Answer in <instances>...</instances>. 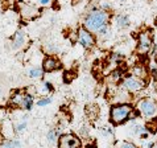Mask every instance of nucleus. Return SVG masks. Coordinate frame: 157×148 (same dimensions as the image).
I'll return each mask as SVG.
<instances>
[{"label": "nucleus", "instance_id": "19", "mask_svg": "<svg viewBox=\"0 0 157 148\" xmlns=\"http://www.w3.org/2000/svg\"><path fill=\"white\" fill-rule=\"evenodd\" d=\"M27 128H28V115H23L20 118V120L13 123L15 134H23L27 131Z\"/></svg>", "mask_w": 157, "mask_h": 148}, {"label": "nucleus", "instance_id": "28", "mask_svg": "<svg viewBox=\"0 0 157 148\" xmlns=\"http://www.w3.org/2000/svg\"><path fill=\"white\" fill-rule=\"evenodd\" d=\"M4 94H6V89H4L3 86L0 85V102L3 101V98H4Z\"/></svg>", "mask_w": 157, "mask_h": 148}, {"label": "nucleus", "instance_id": "8", "mask_svg": "<svg viewBox=\"0 0 157 148\" xmlns=\"http://www.w3.org/2000/svg\"><path fill=\"white\" fill-rule=\"evenodd\" d=\"M28 42H29V37H28L27 30L20 28L12 34L11 41H10V46H11L12 50L16 52V50L24 49V48L28 45Z\"/></svg>", "mask_w": 157, "mask_h": 148}, {"label": "nucleus", "instance_id": "14", "mask_svg": "<svg viewBox=\"0 0 157 148\" xmlns=\"http://www.w3.org/2000/svg\"><path fill=\"white\" fill-rule=\"evenodd\" d=\"M37 94H40L41 97H49L54 93V85L52 84L50 81H41V84L37 86V88H34Z\"/></svg>", "mask_w": 157, "mask_h": 148}, {"label": "nucleus", "instance_id": "23", "mask_svg": "<svg viewBox=\"0 0 157 148\" xmlns=\"http://www.w3.org/2000/svg\"><path fill=\"white\" fill-rule=\"evenodd\" d=\"M121 61H123V54L119 53V52H112L108 57V62L112 65H119Z\"/></svg>", "mask_w": 157, "mask_h": 148}, {"label": "nucleus", "instance_id": "22", "mask_svg": "<svg viewBox=\"0 0 157 148\" xmlns=\"http://www.w3.org/2000/svg\"><path fill=\"white\" fill-rule=\"evenodd\" d=\"M53 103V97H40L36 101V106L37 107H46V106H50Z\"/></svg>", "mask_w": 157, "mask_h": 148}, {"label": "nucleus", "instance_id": "12", "mask_svg": "<svg viewBox=\"0 0 157 148\" xmlns=\"http://www.w3.org/2000/svg\"><path fill=\"white\" fill-rule=\"evenodd\" d=\"M25 74H27V77L32 81H41V80H44V77H45L46 73L44 72L41 65H33V66L27 69Z\"/></svg>", "mask_w": 157, "mask_h": 148}, {"label": "nucleus", "instance_id": "24", "mask_svg": "<svg viewBox=\"0 0 157 148\" xmlns=\"http://www.w3.org/2000/svg\"><path fill=\"white\" fill-rule=\"evenodd\" d=\"M148 68H149V74L155 80H157V58L156 57H151Z\"/></svg>", "mask_w": 157, "mask_h": 148}, {"label": "nucleus", "instance_id": "20", "mask_svg": "<svg viewBox=\"0 0 157 148\" xmlns=\"http://www.w3.org/2000/svg\"><path fill=\"white\" fill-rule=\"evenodd\" d=\"M21 147H23V143L17 138L4 139L2 142V148H21Z\"/></svg>", "mask_w": 157, "mask_h": 148}, {"label": "nucleus", "instance_id": "7", "mask_svg": "<svg viewBox=\"0 0 157 148\" xmlns=\"http://www.w3.org/2000/svg\"><path fill=\"white\" fill-rule=\"evenodd\" d=\"M78 30V37H77V42L79 44L83 49L86 50H91L93 48L97 45V36L94 33H91L90 30H87L83 27H79L77 29Z\"/></svg>", "mask_w": 157, "mask_h": 148}, {"label": "nucleus", "instance_id": "1", "mask_svg": "<svg viewBox=\"0 0 157 148\" xmlns=\"http://www.w3.org/2000/svg\"><path fill=\"white\" fill-rule=\"evenodd\" d=\"M110 20H111L110 12L102 10L99 6H94L86 12L83 21H82V27L90 30L91 33L97 34L102 28L110 25Z\"/></svg>", "mask_w": 157, "mask_h": 148}, {"label": "nucleus", "instance_id": "29", "mask_svg": "<svg viewBox=\"0 0 157 148\" xmlns=\"http://www.w3.org/2000/svg\"><path fill=\"white\" fill-rule=\"evenodd\" d=\"M152 148H157V143H155V144H153V147H152Z\"/></svg>", "mask_w": 157, "mask_h": 148}, {"label": "nucleus", "instance_id": "11", "mask_svg": "<svg viewBox=\"0 0 157 148\" xmlns=\"http://www.w3.org/2000/svg\"><path fill=\"white\" fill-rule=\"evenodd\" d=\"M112 95V104H117V103H132V95H131L127 90H124L121 86L116 89V91L111 94Z\"/></svg>", "mask_w": 157, "mask_h": 148}, {"label": "nucleus", "instance_id": "26", "mask_svg": "<svg viewBox=\"0 0 157 148\" xmlns=\"http://www.w3.org/2000/svg\"><path fill=\"white\" fill-rule=\"evenodd\" d=\"M54 0H36V4L38 7H42V8H49L53 6Z\"/></svg>", "mask_w": 157, "mask_h": 148}, {"label": "nucleus", "instance_id": "4", "mask_svg": "<svg viewBox=\"0 0 157 148\" xmlns=\"http://www.w3.org/2000/svg\"><path fill=\"white\" fill-rule=\"evenodd\" d=\"M120 86L124 90H127L129 94H136L147 88V81L143 80V78L135 77L132 74H127V76L123 77V80L120 82Z\"/></svg>", "mask_w": 157, "mask_h": 148}, {"label": "nucleus", "instance_id": "15", "mask_svg": "<svg viewBox=\"0 0 157 148\" xmlns=\"http://www.w3.org/2000/svg\"><path fill=\"white\" fill-rule=\"evenodd\" d=\"M24 94L25 90H15L13 93L10 95V99H8V103L11 104L12 107L15 108H21V104H23V99H24Z\"/></svg>", "mask_w": 157, "mask_h": 148}, {"label": "nucleus", "instance_id": "13", "mask_svg": "<svg viewBox=\"0 0 157 148\" xmlns=\"http://www.w3.org/2000/svg\"><path fill=\"white\" fill-rule=\"evenodd\" d=\"M112 21H114L116 29H119V30L128 29L131 27V17L125 14H117L114 19H112Z\"/></svg>", "mask_w": 157, "mask_h": 148}, {"label": "nucleus", "instance_id": "18", "mask_svg": "<svg viewBox=\"0 0 157 148\" xmlns=\"http://www.w3.org/2000/svg\"><path fill=\"white\" fill-rule=\"evenodd\" d=\"M34 104H36V97H34V94H32V93H29V91L25 90L21 108H23L24 111H32Z\"/></svg>", "mask_w": 157, "mask_h": 148}, {"label": "nucleus", "instance_id": "6", "mask_svg": "<svg viewBox=\"0 0 157 148\" xmlns=\"http://www.w3.org/2000/svg\"><path fill=\"white\" fill-rule=\"evenodd\" d=\"M17 8H19L20 17L25 21L36 20L37 17L41 15L40 7L36 6V4H33V3H29V2H19Z\"/></svg>", "mask_w": 157, "mask_h": 148}, {"label": "nucleus", "instance_id": "21", "mask_svg": "<svg viewBox=\"0 0 157 148\" xmlns=\"http://www.w3.org/2000/svg\"><path fill=\"white\" fill-rule=\"evenodd\" d=\"M45 50H46V53L48 54H57L59 53V50H61V48L59 45L57 44V42H48V44L45 45Z\"/></svg>", "mask_w": 157, "mask_h": 148}, {"label": "nucleus", "instance_id": "2", "mask_svg": "<svg viewBox=\"0 0 157 148\" xmlns=\"http://www.w3.org/2000/svg\"><path fill=\"white\" fill-rule=\"evenodd\" d=\"M135 110L132 103H117L110 107V122L114 126H120L127 123L131 118V114Z\"/></svg>", "mask_w": 157, "mask_h": 148}, {"label": "nucleus", "instance_id": "5", "mask_svg": "<svg viewBox=\"0 0 157 148\" xmlns=\"http://www.w3.org/2000/svg\"><path fill=\"white\" fill-rule=\"evenodd\" d=\"M153 45H155L153 33L151 30H141V32H139L137 40H136V50L139 54L144 56L149 53Z\"/></svg>", "mask_w": 157, "mask_h": 148}, {"label": "nucleus", "instance_id": "9", "mask_svg": "<svg viewBox=\"0 0 157 148\" xmlns=\"http://www.w3.org/2000/svg\"><path fill=\"white\" fill-rule=\"evenodd\" d=\"M41 66L45 73H54L62 69V62L58 57L53 54H46L41 61Z\"/></svg>", "mask_w": 157, "mask_h": 148}, {"label": "nucleus", "instance_id": "25", "mask_svg": "<svg viewBox=\"0 0 157 148\" xmlns=\"http://www.w3.org/2000/svg\"><path fill=\"white\" fill-rule=\"evenodd\" d=\"M115 148H139L133 142L129 140H117L115 143Z\"/></svg>", "mask_w": 157, "mask_h": 148}, {"label": "nucleus", "instance_id": "3", "mask_svg": "<svg viewBox=\"0 0 157 148\" xmlns=\"http://www.w3.org/2000/svg\"><path fill=\"white\" fill-rule=\"evenodd\" d=\"M135 108L147 122H157V101L152 97L139 98Z\"/></svg>", "mask_w": 157, "mask_h": 148}, {"label": "nucleus", "instance_id": "17", "mask_svg": "<svg viewBox=\"0 0 157 148\" xmlns=\"http://www.w3.org/2000/svg\"><path fill=\"white\" fill-rule=\"evenodd\" d=\"M129 74H132V76H135V77H139V78H143V80L147 81L148 76H149V70L147 69L145 65L136 64V65H133V66L131 68V73Z\"/></svg>", "mask_w": 157, "mask_h": 148}, {"label": "nucleus", "instance_id": "30", "mask_svg": "<svg viewBox=\"0 0 157 148\" xmlns=\"http://www.w3.org/2000/svg\"><path fill=\"white\" fill-rule=\"evenodd\" d=\"M0 142H2V135H0Z\"/></svg>", "mask_w": 157, "mask_h": 148}, {"label": "nucleus", "instance_id": "27", "mask_svg": "<svg viewBox=\"0 0 157 148\" xmlns=\"http://www.w3.org/2000/svg\"><path fill=\"white\" fill-rule=\"evenodd\" d=\"M99 7L102 8V10L107 11V12H110V11L112 10V6H111V3H107V2H102V3L99 4Z\"/></svg>", "mask_w": 157, "mask_h": 148}, {"label": "nucleus", "instance_id": "10", "mask_svg": "<svg viewBox=\"0 0 157 148\" xmlns=\"http://www.w3.org/2000/svg\"><path fill=\"white\" fill-rule=\"evenodd\" d=\"M58 148H82V142L74 134H62L57 142Z\"/></svg>", "mask_w": 157, "mask_h": 148}, {"label": "nucleus", "instance_id": "16", "mask_svg": "<svg viewBox=\"0 0 157 148\" xmlns=\"http://www.w3.org/2000/svg\"><path fill=\"white\" fill-rule=\"evenodd\" d=\"M62 128H63V127H61V126H57V127L50 128L49 131L46 132V142L49 143L50 146L57 144L59 136L62 135Z\"/></svg>", "mask_w": 157, "mask_h": 148}]
</instances>
